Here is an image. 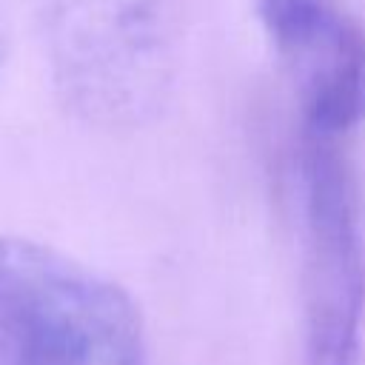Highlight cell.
Wrapping results in <instances>:
<instances>
[{"mask_svg":"<svg viewBox=\"0 0 365 365\" xmlns=\"http://www.w3.org/2000/svg\"><path fill=\"white\" fill-rule=\"evenodd\" d=\"M43 43L60 100L100 128L154 120L174 86V0H43Z\"/></svg>","mask_w":365,"mask_h":365,"instance_id":"7a4b0ae2","label":"cell"},{"mask_svg":"<svg viewBox=\"0 0 365 365\" xmlns=\"http://www.w3.org/2000/svg\"><path fill=\"white\" fill-rule=\"evenodd\" d=\"M305 134L336 140L365 117V29L342 14L317 48L294 63Z\"/></svg>","mask_w":365,"mask_h":365,"instance_id":"277c9868","label":"cell"},{"mask_svg":"<svg viewBox=\"0 0 365 365\" xmlns=\"http://www.w3.org/2000/svg\"><path fill=\"white\" fill-rule=\"evenodd\" d=\"M257 11L274 48L291 66L319 46V40L345 14L334 0H259Z\"/></svg>","mask_w":365,"mask_h":365,"instance_id":"5b68a950","label":"cell"},{"mask_svg":"<svg viewBox=\"0 0 365 365\" xmlns=\"http://www.w3.org/2000/svg\"><path fill=\"white\" fill-rule=\"evenodd\" d=\"M299 194L305 365H356L365 317V257L354 177L336 140L305 134Z\"/></svg>","mask_w":365,"mask_h":365,"instance_id":"3957f363","label":"cell"},{"mask_svg":"<svg viewBox=\"0 0 365 365\" xmlns=\"http://www.w3.org/2000/svg\"><path fill=\"white\" fill-rule=\"evenodd\" d=\"M0 365H151L137 302L29 237L0 234Z\"/></svg>","mask_w":365,"mask_h":365,"instance_id":"6da1fadb","label":"cell"}]
</instances>
